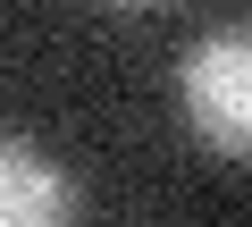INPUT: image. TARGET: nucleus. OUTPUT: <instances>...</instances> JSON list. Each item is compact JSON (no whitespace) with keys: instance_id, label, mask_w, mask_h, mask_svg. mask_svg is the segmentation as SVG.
<instances>
[{"instance_id":"f257e3e1","label":"nucleus","mask_w":252,"mask_h":227,"mask_svg":"<svg viewBox=\"0 0 252 227\" xmlns=\"http://www.w3.org/2000/svg\"><path fill=\"white\" fill-rule=\"evenodd\" d=\"M177 101H185V127L219 160H252V17L202 34L177 59Z\"/></svg>"},{"instance_id":"f03ea898","label":"nucleus","mask_w":252,"mask_h":227,"mask_svg":"<svg viewBox=\"0 0 252 227\" xmlns=\"http://www.w3.org/2000/svg\"><path fill=\"white\" fill-rule=\"evenodd\" d=\"M51 219H76V177L34 143L0 135V227H51Z\"/></svg>"},{"instance_id":"7ed1b4c3","label":"nucleus","mask_w":252,"mask_h":227,"mask_svg":"<svg viewBox=\"0 0 252 227\" xmlns=\"http://www.w3.org/2000/svg\"><path fill=\"white\" fill-rule=\"evenodd\" d=\"M135 9H152V0H135Z\"/></svg>"}]
</instances>
